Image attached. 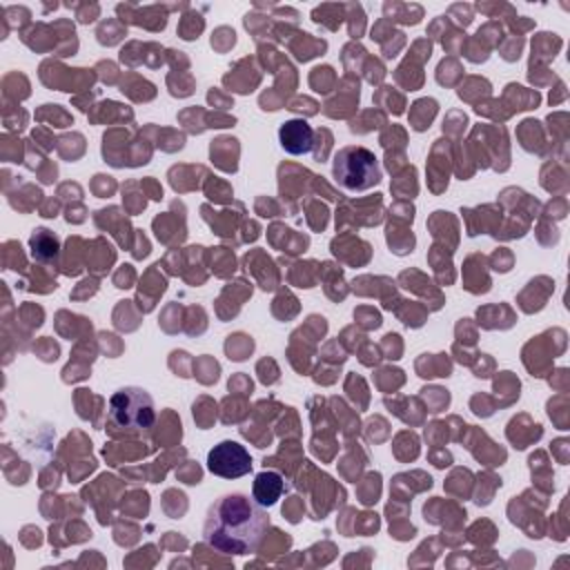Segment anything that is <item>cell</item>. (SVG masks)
Masks as SVG:
<instances>
[{
  "label": "cell",
  "instance_id": "6da1fadb",
  "mask_svg": "<svg viewBox=\"0 0 570 570\" xmlns=\"http://www.w3.org/2000/svg\"><path fill=\"white\" fill-rule=\"evenodd\" d=\"M269 530V514L254 497L229 492L207 510L203 539L225 554H252Z\"/></svg>",
  "mask_w": 570,
  "mask_h": 570
},
{
  "label": "cell",
  "instance_id": "7a4b0ae2",
  "mask_svg": "<svg viewBox=\"0 0 570 570\" xmlns=\"http://www.w3.org/2000/svg\"><path fill=\"white\" fill-rule=\"evenodd\" d=\"M332 178L345 191H367L381 183L379 158L361 145L341 147L332 160Z\"/></svg>",
  "mask_w": 570,
  "mask_h": 570
},
{
  "label": "cell",
  "instance_id": "3957f363",
  "mask_svg": "<svg viewBox=\"0 0 570 570\" xmlns=\"http://www.w3.org/2000/svg\"><path fill=\"white\" fill-rule=\"evenodd\" d=\"M109 421L129 432H145L156 421L154 399L147 390L125 385L109 396Z\"/></svg>",
  "mask_w": 570,
  "mask_h": 570
},
{
  "label": "cell",
  "instance_id": "277c9868",
  "mask_svg": "<svg viewBox=\"0 0 570 570\" xmlns=\"http://www.w3.org/2000/svg\"><path fill=\"white\" fill-rule=\"evenodd\" d=\"M207 470L223 479H238L252 470V456L238 441H220L207 452Z\"/></svg>",
  "mask_w": 570,
  "mask_h": 570
},
{
  "label": "cell",
  "instance_id": "5b68a950",
  "mask_svg": "<svg viewBox=\"0 0 570 570\" xmlns=\"http://www.w3.org/2000/svg\"><path fill=\"white\" fill-rule=\"evenodd\" d=\"M278 142L283 147V151L292 154V156H303L312 149L314 145V129L307 120L303 118H292L285 120L278 127Z\"/></svg>",
  "mask_w": 570,
  "mask_h": 570
},
{
  "label": "cell",
  "instance_id": "8992f818",
  "mask_svg": "<svg viewBox=\"0 0 570 570\" xmlns=\"http://www.w3.org/2000/svg\"><path fill=\"white\" fill-rule=\"evenodd\" d=\"M283 492H285V481H283V476L278 472H261V474H256L252 497L261 505H265V508L274 505L281 499Z\"/></svg>",
  "mask_w": 570,
  "mask_h": 570
}]
</instances>
